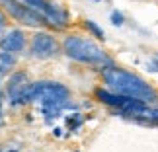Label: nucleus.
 I'll return each mask as SVG.
<instances>
[{"label":"nucleus","mask_w":158,"mask_h":152,"mask_svg":"<svg viewBox=\"0 0 158 152\" xmlns=\"http://www.w3.org/2000/svg\"><path fill=\"white\" fill-rule=\"evenodd\" d=\"M100 72H102V80H104L106 88L111 90V92L121 94V96H129V98L147 101V103H152V105L158 103V92L144 78H141L135 72L125 70L117 64H111V66H107V68L100 70Z\"/></svg>","instance_id":"f257e3e1"},{"label":"nucleus","mask_w":158,"mask_h":152,"mask_svg":"<svg viewBox=\"0 0 158 152\" xmlns=\"http://www.w3.org/2000/svg\"><path fill=\"white\" fill-rule=\"evenodd\" d=\"M60 45H63V55L66 59L74 60V63L94 66V68H98V70H104L107 66L115 64L113 59L109 57L98 43H94L90 37H86V35L69 33V35L63 37Z\"/></svg>","instance_id":"f03ea898"},{"label":"nucleus","mask_w":158,"mask_h":152,"mask_svg":"<svg viewBox=\"0 0 158 152\" xmlns=\"http://www.w3.org/2000/svg\"><path fill=\"white\" fill-rule=\"evenodd\" d=\"M70 100V90L57 80H37L31 82L29 90V103H37L39 107L60 103Z\"/></svg>","instance_id":"7ed1b4c3"},{"label":"nucleus","mask_w":158,"mask_h":152,"mask_svg":"<svg viewBox=\"0 0 158 152\" xmlns=\"http://www.w3.org/2000/svg\"><path fill=\"white\" fill-rule=\"evenodd\" d=\"M0 6H2V10L6 12V16L10 20H14L16 23H20L23 27H31V29L49 27L45 18L41 14H37L33 8H29L22 0H0Z\"/></svg>","instance_id":"20e7f679"},{"label":"nucleus","mask_w":158,"mask_h":152,"mask_svg":"<svg viewBox=\"0 0 158 152\" xmlns=\"http://www.w3.org/2000/svg\"><path fill=\"white\" fill-rule=\"evenodd\" d=\"M27 53L35 60H49V59H55L59 53H63V45L57 41L55 33L47 31V29H37L29 37Z\"/></svg>","instance_id":"39448f33"},{"label":"nucleus","mask_w":158,"mask_h":152,"mask_svg":"<svg viewBox=\"0 0 158 152\" xmlns=\"http://www.w3.org/2000/svg\"><path fill=\"white\" fill-rule=\"evenodd\" d=\"M26 2L29 8H33L37 14H41L49 23V29L55 31H63L69 26V14H66L64 8H60L57 2L53 0H22Z\"/></svg>","instance_id":"423d86ee"},{"label":"nucleus","mask_w":158,"mask_h":152,"mask_svg":"<svg viewBox=\"0 0 158 152\" xmlns=\"http://www.w3.org/2000/svg\"><path fill=\"white\" fill-rule=\"evenodd\" d=\"M29 90H31V80H29L27 72L14 70L8 76L4 94H6V100H8L10 105L20 107V105L29 103Z\"/></svg>","instance_id":"0eeeda50"},{"label":"nucleus","mask_w":158,"mask_h":152,"mask_svg":"<svg viewBox=\"0 0 158 152\" xmlns=\"http://www.w3.org/2000/svg\"><path fill=\"white\" fill-rule=\"evenodd\" d=\"M27 45H29V39H27V35L22 27L6 29V31L0 35V51L20 55L27 49Z\"/></svg>","instance_id":"6e6552de"},{"label":"nucleus","mask_w":158,"mask_h":152,"mask_svg":"<svg viewBox=\"0 0 158 152\" xmlns=\"http://www.w3.org/2000/svg\"><path fill=\"white\" fill-rule=\"evenodd\" d=\"M16 63H18V55L8 53V51H0V80L14 72Z\"/></svg>","instance_id":"1a4fd4ad"},{"label":"nucleus","mask_w":158,"mask_h":152,"mask_svg":"<svg viewBox=\"0 0 158 152\" xmlns=\"http://www.w3.org/2000/svg\"><path fill=\"white\" fill-rule=\"evenodd\" d=\"M82 27L86 29V31L92 35V37L100 39V41H104V39H106V31H104V29H102L94 20H82Z\"/></svg>","instance_id":"9d476101"},{"label":"nucleus","mask_w":158,"mask_h":152,"mask_svg":"<svg viewBox=\"0 0 158 152\" xmlns=\"http://www.w3.org/2000/svg\"><path fill=\"white\" fill-rule=\"evenodd\" d=\"M109 20H111V23H113V26L121 27V26L125 23V16L121 14L119 10H113V12H111V16H109Z\"/></svg>","instance_id":"9b49d317"},{"label":"nucleus","mask_w":158,"mask_h":152,"mask_svg":"<svg viewBox=\"0 0 158 152\" xmlns=\"http://www.w3.org/2000/svg\"><path fill=\"white\" fill-rule=\"evenodd\" d=\"M6 23H8V16H6V12L2 10V6H0V35L6 31Z\"/></svg>","instance_id":"f8f14e48"},{"label":"nucleus","mask_w":158,"mask_h":152,"mask_svg":"<svg viewBox=\"0 0 158 152\" xmlns=\"http://www.w3.org/2000/svg\"><path fill=\"white\" fill-rule=\"evenodd\" d=\"M147 68L150 72H158V57L152 59V60H148V63H147Z\"/></svg>","instance_id":"ddd939ff"},{"label":"nucleus","mask_w":158,"mask_h":152,"mask_svg":"<svg viewBox=\"0 0 158 152\" xmlns=\"http://www.w3.org/2000/svg\"><path fill=\"white\" fill-rule=\"evenodd\" d=\"M0 125H2V111H0Z\"/></svg>","instance_id":"4468645a"},{"label":"nucleus","mask_w":158,"mask_h":152,"mask_svg":"<svg viewBox=\"0 0 158 152\" xmlns=\"http://www.w3.org/2000/svg\"><path fill=\"white\" fill-rule=\"evenodd\" d=\"M10 152H16V150H10Z\"/></svg>","instance_id":"2eb2a0df"},{"label":"nucleus","mask_w":158,"mask_h":152,"mask_svg":"<svg viewBox=\"0 0 158 152\" xmlns=\"http://www.w3.org/2000/svg\"><path fill=\"white\" fill-rule=\"evenodd\" d=\"M98 2H100V0H98Z\"/></svg>","instance_id":"dca6fc26"},{"label":"nucleus","mask_w":158,"mask_h":152,"mask_svg":"<svg viewBox=\"0 0 158 152\" xmlns=\"http://www.w3.org/2000/svg\"><path fill=\"white\" fill-rule=\"evenodd\" d=\"M156 57H158V55H156Z\"/></svg>","instance_id":"f3484780"}]
</instances>
